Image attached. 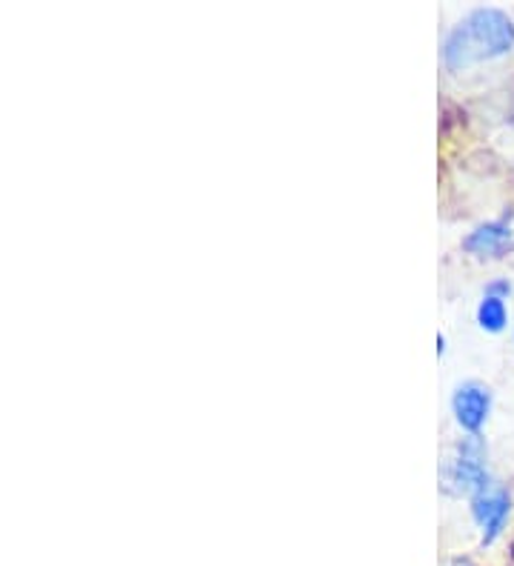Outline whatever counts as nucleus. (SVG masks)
I'll use <instances>...</instances> for the list:
<instances>
[{
    "label": "nucleus",
    "mask_w": 514,
    "mask_h": 566,
    "mask_svg": "<svg viewBox=\"0 0 514 566\" xmlns=\"http://www.w3.org/2000/svg\"><path fill=\"white\" fill-rule=\"evenodd\" d=\"M514 49V21L503 9L480 7L445 35L443 63L445 70L460 72L474 63L494 61Z\"/></svg>",
    "instance_id": "f257e3e1"
},
{
    "label": "nucleus",
    "mask_w": 514,
    "mask_h": 566,
    "mask_svg": "<svg viewBox=\"0 0 514 566\" xmlns=\"http://www.w3.org/2000/svg\"><path fill=\"white\" fill-rule=\"evenodd\" d=\"M440 486H443V492H449V495L469 497V501L492 486V481H489L486 443H483V438L466 436L458 447H454V452L445 458L443 470H440Z\"/></svg>",
    "instance_id": "f03ea898"
},
{
    "label": "nucleus",
    "mask_w": 514,
    "mask_h": 566,
    "mask_svg": "<svg viewBox=\"0 0 514 566\" xmlns=\"http://www.w3.org/2000/svg\"><path fill=\"white\" fill-rule=\"evenodd\" d=\"M512 492L506 486H489L469 501L472 518L480 530V546H492L506 532L512 518Z\"/></svg>",
    "instance_id": "7ed1b4c3"
},
{
    "label": "nucleus",
    "mask_w": 514,
    "mask_h": 566,
    "mask_svg": "<svg viewBox=\"0 0 514 566\" xmlns=\"http://www.w3.org/2000/svg\"><path fill=\"white\" fill-rule=\"evenodd\" d=\"M492 412V392L480 380H463L452 392V415L466 436H480Z\"/></svg>",
    "instance_id": "20e7f679"
},
{
    "label": "nucleus",
    "mask_w": 514,
    "mask_h": 566,
    "mask_svg": "<svg viewBox=\"0 0 514 566\" xmlns=\"http://www.w3.org/2000/svg\"><path fill=\"white\" fill-rule=\"evenodd\" d=\"M463 249L480 261H497L514 249V232L506 221L480 223L463 238Z\"/></svg>",
    "instance_id": "39448f33"
},
{
    "label": "nucleus",
    "mask_w": 514,
    "mask_h": 566,
    "mask_svg": "<svg viewBox=\"0 0 514 566\" xmlns=\"http://www.w3.org/2000/svg\"><path fill=\"white\" fill-rule=\"evenodd\" d=\"M478 324L483 332H497L506 329L508 324V306H506V297H497V295H483V301L478 304Z\"/></svg>",
    "instance_id": "423d86ee"
},
{
    "label": "nucleus",
    "mask_w": 514,
    "mask_h": 566,
    "mask_svg": "<svg viewBox=\"0 0 514 566\" xmlns=\"http://www.w3.org/2000/svg\"><path fill=\"white\" fill-rule=\"evenodd\" d=\"M508 292H512V283L508 281H492L489 283L486 295H497V297H506Z\"/></svg>",
    "instance_id": "0eeeda50"
},
{
    "label": "nucleus",
    "mask_w": 514,
    "mask_h": 566,
    "mask_svg": "<svg viewBox=\"0 0 514 566\" xmlns=\"http://www.w3.org/2000/svg\"><path fill=\"white\" fill-rule=\"evenodd\" d=\"M438 353H440V355L445 353V338H443V335H440V338H438Z\"/></svg>",
    "instance_id": "6e6552de"
},
{
    "label": "nucleus",
    "mask_w": 514,
    "mask_h": 566,
    "mask_svg": "<svg viewBox=\"0 0 514 566\" xmlns=\"http://www.w3.org/2000/svg\"><path fill=\"white\" fill-rule=\"evenodd\" d=\"M508 555H512V564H514V541H512V553H508Z\"/></svg>",
    "instance_id": "1a4fd4ad"
},
{
    "label": "nucleus",
    "mask_w": 514,
    "mask_h": 566,
    "mask_svg": "<svg viewBox=\"0 0 514 566\" xmlns=\"http://www.w3.org/2000/svg\"><path fill=\"white\" fill-rule=\"evenodd\" d=\"M463 566H474V564H463Z\"/></svg>",
    "instance_id": "9d476101"
}]
</instances>
